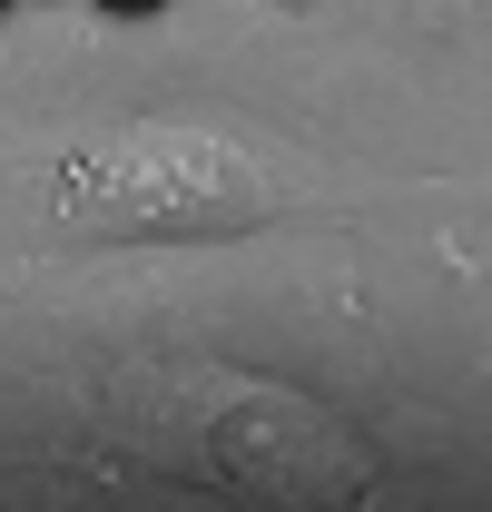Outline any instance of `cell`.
Segmentation results:
<instances>
[{"label":"cell","instance_id":"1","mask_svg":"<svg viewBox=\"0 0 492 512\" xmlns=\"http://www.w3.org/2000/svg\"><path fill=\"white\" fill-rule=\"evenodd\" d=\"M40 207L69 237H246L335 207V168L237 109H128L40 158Z\"/></svg>","mask_w":492,"mask_h":512},{"label":"cell","instance_id":"2","mask_svg":"<svg viewBox=\"0 0 492 512\" xmlns=\"http://www.w3.org/2000/svg\"><path fill=\"white\" fill-rule=\"evenodd\" d=\"M138 404L158 424H187V444L207 453L217 483L266 493V503H355L374 483L365 434L276 375H237V365H168L138 375Z\"/></svg>","mask_w":492,"mask_h":512}]
</instances>
